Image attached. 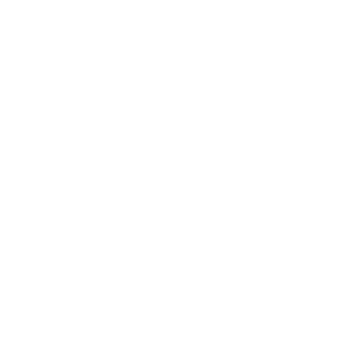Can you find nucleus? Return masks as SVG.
Returning <instances> with one entry per match:
<instances>
[]
</instances>
